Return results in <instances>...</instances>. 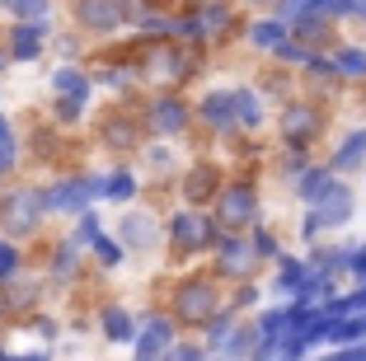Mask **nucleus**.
<instances>
[{
    "mask_svg": "<svg viewBox=\"0 0 366 361\" xmlns=\"http://www.w3.org/2000/svg\"><path fill=\"white\" fill-rule=\"evenodd\" d=\"M324 183H329V174H324V169H315V174H310V179H305V183H301V192H305V197H315V192H320V188H324Z\"/></svg>",
    "mask_w": 366,
    "mask_h": 361,
    "instance_id": "obj_34",
    "label": "nucleus"
},
{
    "mask_svg": "<svg viewBox=\"0 0 366 361\" xmlns=\"http://www.w3.org/2000/svg\"><path fill=\"white\" fill-rule=\"evenodd\" d=\"M291 24H296V33H301L305 43H315V38L324 43V38H329V24H324V14H296Z\"/></svg>",
    "mask_w": 366,
    "mask_h": 361,
    "instance_id": "obj_18",
    "label": "nucleus"
},
{
    "mask_svg": "<svg viewBox=\"0 0 366 361\" xmlns=\"http://www.w3.org/2000/svg\"><path fill=\"white\" fill-rule=\"evenodd\" d=\"M259 47H277L282 43V24H254V33H249Z\"/></svg>",
    "mask_w": 366,
    "mask_h": 361,
    "instance_id": "obj_26",
    "label": "nucleus"
},
{
    "mask_svg": "<svg viewBox=\"0 0 366 361\" xmlns=\"http://www.w3.org/2000/svg\"><path fill=\"white\" fill-rule=\"evenodd\" d=\"M164 352H169V324H164V319H151L146 333L137 338V361H160Z\"/></svg>",
    "mask_w": 366,
    "mask_h": 361,
    "instance_id": "obj_9",
    "label": "nucleus"
},
{
    "mask_svg": "<svg viewBox=\"0 0 366 361\" xmlns=\"http://www.w3.org/2000/svg\"><path fill=\"white\" fill-rule=\"evenodd\" d=\"M104 192H108V197H132V179H127V174H118V179L104 183Z\"/></svg>",
    "mask_w": 366,
    "mask_h": 361,
    "instance_id": "obj_29",
    "label": "nucleus"
},
{
    "mask_svg": "<svg viewBox=\"0 0 366 361\" xmlns=\"http://www.w3.org/2000/svg\"><path fill=\"white\" fill-rule=\"evenodd\" d=\"M320 361H366V347H347L338 357H320Z\"/></svg>",
    "mask_w": 366,
    "mask_h": 361,
    "instance_id": "obj_37",
    "label": "nucleus"
},
{
    "mask_svg": "<svg viewBox=\"0 0 366 361\" xmlns=\"http://www.w3.org/2000/svg\"><path fill=\"white\" fill-rule=\"evenodd\" d=\"M183 71H188V66H183V56L174 52V47H151V52H146V75H151L155 85H164V80H179Z\"/></svg>",
    "mask_w": 366,
    "mask_h": 361,
    "instance_id": "obj_7",
    "label": "nucleus"
},
{
    "mask_svg": "<svg viewBox=\"0 0 366 361\" xmlns=\"http://www.w3.org/2000/svg\"><path fill=\"white\" fill-rule=\"evenodd\" d=\"M347 267H352L357 277H366V244L357 249V254H347Z\"/></svg>",
    "mask_w": 366,
    "mask_h": 361,
    "instance_id": "obj_36",
    "label": "nucleus"
},
{
    "mask_svg": "<svg viewBox=\"0 0 366 361\" xmlns=\"http://www.w3.org/2000/svg\"><path fill=\"white\" fill-rule=\"evenodd\" d=\"M343 310H366V287L352 291V296H343V300H334V310H329V315H343Z\"/></svg>",
    "mask_w": 366,
    "mask_h": 361,
    "instance_id": "obj_28",
    "label": "nucleus"
},
{
    "mask_svg": "<svg viewBox=\"0 0 366 361\" xmlns=\"http://www.w3.org/2000/svg\"><path fill=\"white\" fill-rule=\"evenodd\" d=\"M5 272H14V249L10 244H0V277Z\"/></svg>",
    "mask_w": 366,
    "mask_h": 361,
    "instance_id": "obj_38",
    "label": "nucleus"
},
{
    "mask_svg": "<svg viewBox=\"0 0 366 361\" xmlns=\"http://www.w3.org/2000/svg\"><path fill=\"white\" fill-rule=\"evenodd\" d=\"M347 212H352V188H343V183H324L320 192H315V221L320 225H343Z\"/></svg>",
    "mask_w": 366,
    "mask_h": 361,
    "instance_id": "obj_2",
    "label": "nucleus"
},
{
    "mask_svg": "<svg viewBox=\"0 0 366 361\" xmlns=\"http://www.w3.org/2000/svg\"><path fill=\"white\" fill-rule=\"evenodd\" d=\"M277 56H287V61H310V52H305V47H291L287 38L277 43Z\"/></svg>",
    "mask_w": 366,
    "mask_h": 361,
    "instance_id": "obj_32",
    "label": "nucleus"
},
{
    "mask_svg": "<svg viewBox=\"0 0 366 361\" xmlns=\"http://www.w3.org/2000/svg\"><path fill=\"white\" fill-rule=\"evenodd\" d=\"M80 24L89 29H118L122 24V0H80Z\"/></svg>",
    "mask_w": 366,
    "mask_h": 361,
    "instance_id": "obj_6",
    "label": "nucleus"
},
{
    "mask_svg": "<svg viewBox=\"0 0 366 361\" xmlns=\"http://www.w3.org/2000/svg\"><path fill=\"white\" fill-rule=\"evenodd\" d=\"M104 137L113 141V146H132V141H137V127H132V122H122V117H108V122H104Z\"/></svg>",
    "mask_w": 366,
    "mask_h": 361,
    "instance_id": "obj_21",
    "label": "nucleus"
},
{
    "mask_svg": "<svg viewBox=\"0 0 366 361\" xmlns=\"http://www.w3.org/2000/svg\"><path fill=\"white\" fill-rule=\"evenodd\" d=\"M338 75H357V80H366V52H362V47L338 52Z\"/></svg>",
    "mask_w": 366,
    "mask_h": 361,
    "instance_id": "obj_20",
    "label": "nucleus"
},
{
    "mask_svg": "<svg viewBox=\"0 0 366 361\" xmlns=\"http://www.w3.org/2000/svg\"><path fill=\"white\" fill-rule=\"evenodd\" d=\"M216 183H221V179H216V169H207V164H202V169H193L188 179H183V192H188V202H207V197L216 192Z\"/></svg>",
    "mask_w": 366,
    "mask_h": 361,
    "instance_id": "obj_12",
    "label": "nucleus"
},
{
    "mask_svg": "<svg viewBox=\"0 0 366 361\" xmlns=\"http://www.w3.org/2000/svg\"><path fill=\"white\" fill-rule=\"evenodd\" d=\"M38 38H43V24H19V29H14V52L33 56L38 52Z\"/></svg>",
    "mask_w": 366,
    "mask_h": 361,
    "instance_id": "obj_19",
    "label": "nucleus"
},
{
    "mask_svg": "<svg viewBox=\"0 0 366 361\" xmlns=\"http://www.w3.org/2000/svg\"><path fill=\"white\" fill-rule=\"evenodd\" d=\"M254 249H259V254H277V249H272V234H268V230L254 234Z\"/></svg>",
    "mask_w": 366,
    "mask_h": 361,
    "instance_id": "obj_39",
    "label": "nucleus"
},
{
    "mask_svg": "<svg viewBox=\"0 0 366 361\" xmlns=\"http://www.w3.org/2000/svg\"><path fill=\"white\" fill-rule=\"evenodd\" d=\"M174 239H179L183 249H207V244L216 239V230H212L207 221H197L193 212H188V216H179V221H174Z\"/></svg>",
    "mask_w": 366,
    "mask_h": 361,
    "instance_id": "obj_10",
    "label": "nucleus"
},
{
    "mask_svg": "<svg viewBox=\"0 0 366 361\" xmlns=\"http://www.w3.org/2000/svg\"><path fill=\"white\" fill-rule=\"evenodd\" d=\"M212 305H216V291L207 287L202 277L188 282V287L179 291V300H174V310H179L183 324H207V319H212Z\"/></svg>",
    "mask_w": 366,
    "mask_h": 361,
    "instance_id": "obj_3",
    "label": "nucleus"
},
{
    "mask_svg": "<svg viewBox=\"0 0 366 361\" xmlns=\"http://www.w3.org/2000/svg\"><path fill=\"white\" fill-rule=\"evenodd\" d=\"M14 164V141H10V132H0V174Z\"/></svg>",
    "mask_w": 366,
    "mask_h": 361,
    "instance_id": "obj_31",
    "label": "nucleus"
},
{
    "mask_svg": "<svg viewBox=\"0 0 366 361\" xmlns=\"http://www.w3.org/2000/svg\"><path fill=\"white\" fill-rule=\"evenodd\" d=\"M104 333H108L113 342L132 338V324H127V315H122V310H108V315H104Z\"/></svg>",
    "mask_w": 366,
    "mask_h": 361,
    "instance_id": "obj_23",
    "label": "nucleus"
},
{
    "mask_svg": "<svg viewBox=\"0 0 366 361\" xmlns=\"http://www.w3.org/2000/svg\"><path fill=\"white\" fill-rule=\"evenodd\" d=\"M94 249H99V258H104V263H118V258H122V249L113 244V239H99V234H94Z\"/></svg>",
    "mask_w": 366,
    "mask_h": 361,
    "instance_id": "obj_30",
    "label": "nucleus"
},
{
    "mask_svg": "<svg viewBox=\"0 0 366 361\" xmlns=\"http://www.w3.org/2000/svg\"><path fill=\"white\" fill-rule=\"evenodd\" d=\"M38 212H43V197L38 192H10L5 202H0V225L10 234H29L38 225Z\"/></svg>",
    "mask_w": 366,
    "mask_h": 361,
    "instance_id": "obj_1",
    "label": "nucleus"
},
{
    "mask_svg": "<svg viewBox=\"0 0 366 361\" xmlns=\"http://www.w3.org/2000/svg\"><path fill=\"white\" fill-rule=\"evenodd\" d=\"M230 113H235V122H259V104H254V94H230Z\"/></svg>",
    "mask_w": 366,
    "mask_h": 361,
    "instance_id": "obj_22",
    "label": "nucleus"
},
{
    "mask_svg": "<svg viewBox=\"0 0 366 361\" xmlns=\"http://www.w3.org/2000/svg\"><path fill=\"white\" fill-rule=\"evenodd\" d=\"M10 10L19 14V19H29V24H38L47 14V0H10Z\"/></svg>",
    "mask_w": 366,
    "mask_h": 361,
    "instance_id": "obj_24",
    "label": "nucleus"
},
{
    "mask_svg": "<svg viewBox=\"0 0 366 361\" xmlns=\"http://www.w3.org/2000/svg\"><path fill=\"white\" fill-rule=\"evenodd\" d=\"M160 361H202V352L197 347H174L169 357H160Z\"/></svg>",
    "mask_w": 366,
    "mask_h": 361,
    "instance_id": "obj_35",
    "label": "nucleus"
},
{
    "mask_svg": "<svg viewBox=\"0 0 366 361\" xmlns=\"http://www.w3.org/2000/svg\"><path fill=\"white\" fill-rule=\"evenodd\" d=\"M315 14H352V0H310Z\"/></svg>",
    "mask_w": 366,
    "mask_h": 361,
    "instance_id": "obj_27",
    "label": "nucleus"
},
{
    "mask_svg": "<svg viewBox=\"0 0 366 361\" xmlns=\"http://www.w3.org/2000/svg\"><path fill=\"white\" fill-rule=\"evenodd\" d=\"M254 192L244 188V183H239V188H230L226 197H221V225H230V230H239V225H249L254 221Z\"/></svg>",
    "mask_w": 366,
    "mask_h": 361,
    "instance_id": "obj_5",
    "label": "nucleus"
},
{
    "mask_svg": "<svg viewBox=\"0 0 366 361\" xmlns=\"http://www.w3.org/2000/svg\"><path fill=\"white\" fill-rule=\"evenodd\" d=\"M94 192H104V183L76 179V183H61V188H52V192L43 197V207H52V212H80V207H85Z\"/></svg>",
    "mask_w": 366,
    "mask_h": 361,
    "instance_id": "obj_4",
    "label": "nucleus"
},
{
    "mask_svg": "<svg viewBox=\"0 0 366 361\" xmlns=\"http://www.w3.org/2000/svg\"><path fill=\"white\" fill-rule=\"evenodd\" d=\"M282 132H287V141L305 146L310 137H320V113L315 108H287L282 113Z\"/></svg>",
    "mask_w": 366,
    "mask_h": 361,
    "instance_id": "obj_8",
    "label": "nucleus"
},
{
    "mask_svg": "<svg viewBox=\"0 0 366 361\" xmlns=\"http://www.w3.org/2000/svg\"><path fill=\"white\" fill-rule=\"evenodd\" d=\"M202 117L212 122L216 132H230V127H235V113H230V94H207V99H202Z\"/></svg>",
    "mask_w": 366,
    "mask_h": 361,
    "instance_id": "obj_11",
    "label": "nucleus"
},
{
    "mask_svg": "<svg viewBox=\"0 0 366 361\" xmlns=\"http://www.w3.org/2000/svg\"><path fill=\"white\" fill-rule=\"evenodd\" d=\"M249 263H254V254H249L244 244H235V239L221 244V267H226V272H249Z\"/></svg>",
    "mask_w": 366,
    "mask_h": 361,
    "instance_id": "obj_16",
    "label": "nucleus"
},
{
    "mask_svg": "<svg viewBox=\"0 0 366 361\" xmlns=\"http://www.w3.org/2000/svg\"><path fill=\"white\" fill-rule=\"evenodd\" d=\"M362 159H366V127L343 141V150L334 155V169H352V164H362Z\"/></svg>",
    "mask_w": 366,
    "mask_h": 361,
    "instance_id": "obj_14",
    "label": "nucleus"
},
{
    "mask_svg": "<svg viewBox=\"0 0 366 361\" xmlns=\"http://www.w3.org/2000/svg\"><path fill=\"white\" fill-rule=\"evenodd\" d=\"M305 10H310V0H282V19H296V14H305Z\"/></svg>",
    "mask_w": 366,
    "mask_h": 361,
    "instance_id": "obj_33",
    "label": "nucleus"
},
{
    "mask_svg": "<svg viewBox=\"0 0 366 361\" xmlns=\"http://www.w3.org/2000/svg\"><path fill=\"white\" fill-rule=\"evenodd\" d=\"M254 5H263V0H254Z\"/></svg>",
    "mask_w": 366,
    "mask_h": 361,
    "instance_id": "obj_41",
    "label": "nucleus"
},
{
    "mask_svg": "<svg viewBox=\"0 0 366 361\" xmlns=\"http://www.w3.org/2000/svg\"><path fill=\"white\" fill-rule=\"evenodd\" d=\"M249 352H254V329H239L235 338H230V333L221 338V357H226V361H244Z\"/></svg>",
    "mask_w": 366,
    "mask_h": 361,
    "instance_id": "obj_15",
    "label": "nucleus"
},
{
    "mask_svg": "<svg viewBox=\"0 0 366 361\" xmlns=\"http://www.w3.org/2000/svg\"><path fill=\"white\" fill-rule=\"evenodd\" d=\"M183 122H188V113H183L179 99H160L155 104V127L160 132H183Z\"/></svg>",
    "mask_w": 366,
    "mask_h": 361,
    "instance_id": "obj_13",
    "label": "nucleus"
},
{
    "mask_svg": "<svg viewBox=\"0 0 366 361\" xmlns=\"http://www.w3.org/2000/svg\"><path fill=\"white\" fill-rule=\"evenodd\" d=\"M56 89L61 94H76V99H85V75H76V71H56Z\"/></svg>",
    "mask_w": 366,
    "mask_h": 361,
    "instance_id": "obj_25",
    "label": "nucleus"
},
{
    "mask_svg": "<svg viewBox=\"0 0 366 361\" xmlns=\"http://www.w3.org/2000/svg\"><path fill=\"white\" fill-rule=\"evenodd\" d=\"M0 66H5V52H0Z\"/></svg>",
    "mask_w": 366,
    "mask_h": 361,
    "instance_id": "obj_40",
    "label": "nucleus"
},
{
    "mask_svg": "<svg viewBox=\"0 0 366 361\" xmlns=\"http://www.w3.org/2000/svg\"><path fill=\"white\" fill-rule=\"evenodd\" d=\"M122 234H127V244H137V249H146L155 239V225L146 221V216H127V225H122Z\"/></svg>",
    "mask_w": 366,
    "mask_h": 361,
    "instance_id": "obj_17",
    "label": "nucleus"
}]
</instances>
